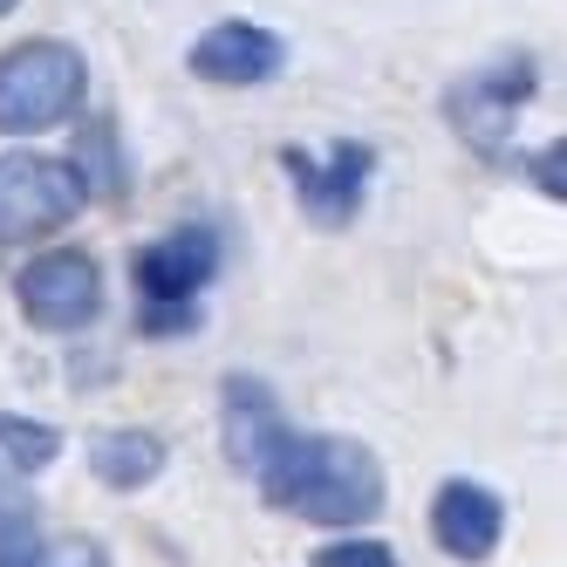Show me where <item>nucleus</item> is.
I'll return each mask as SVG.
<instances>
[{"label": "nucleus", "mask_w": 567, "mask_h": 567, "mask_svg": "<svg viewBox=\"0 0 567 567\" xmlns=\"http://www.w3.org/2000/svg\"><path fill=\"white\" fill-rule=\"evenodd\" d=\"M260 499L274 513H295L308 526H362L383 513V465L370 444L336 431H295L274 444L254 472Z\"/></svg>", "instance_id": "f257e3e1"}, {"label": "nucleus", "mask_w": 567, "mask_h": 567, "mask_svg": "<svg viewBox=\"0 0 567 567\" xmlns=\"http://www.w3.org/2000/svg\"><path fill=\"white\" fill-rule=\"evenodd\" d=\"M90 96V69L83 49L55 42V34H34L0 55V137H42L83 116Z\"/></svg>", "instance_id": "f03ea898"}, {"label": "nucleus", "mask_w": 567, "mask_h": 567, "mask_svg": "<svg viewBox=\"0 0 567 567\" xmlns=\"http://www.w3.org/2000/svg\"><path fill=\"white\" fill-rule=\"evenodd\" d=\"M83 178L69 157L49 151H8L0 157V247H28V239L62 233L83 213Z\"/></svg>", "instance_id": "7ed1b4c3"}, {"label": "nucleus", "mask_w": 567, "mask_h": 567, "mask_svg": "<svg viewBox=\"0 0 567 567\" xmlns=\"http://www.w3.org/2000/svg\"><path fill=\"white\" fill-rule=\"evenodd\" d=\"M534 90H540V62L534 55H499V62H485V69L465 75V83L444 90V116H452V131L472 151L499 157L506 151V131L519 124V110H526V96H534Z\"/></svg>", "instance_id": "20e7f679"}, {"label": "nucleus", "mask_w": 567, "mask_h": 567, "mask_svg": "<svg viewBox=\"0 0 567 567\" xmlns=\"http://www.w3.org/2000/svg\"><path fill=\"white\" fill-rule=\"evenodd\" d=\"M14 301H21V315L34 329L75 336V329H90L103 315V267L83 247H49L14 274Z\"/></svg>", "instance_id": "39448f33"}, {"label": "nucleus", "mask_w": 567, "mask_h": 567, "mask_svg": "<svg viewBox=\"0 0 567 567\" xmlns=\"http://www.w3.org/2000/svg\"><path fill=\"white\" fill-rule=\"evenodd\" d=\"M131 274H137V301L144 308L198 301V295L213 288V274H219V233L213 226H172V233H157L151 247H137Z\"/></svg>", "instance_id": "423d86ee"}, {"label": "nucleus", "mask_w": 567, "mask_h": 567, "mask_svg": "<svg viewBox=\"0 0 567 567\" xmlns=\"http://www.w3.org/2000/svg\"><path fill=\"white\" fill-rule=\"evenodd\" d=\"M185 62H192L198 83H213V90H260V83H274V75L288 69V42H280L274 28H260V21H213L192 42Z\"/></svg>", "instance_id": "0eeeda50"}, {"label": "nucleus", "mask_w": 567, "mask_h": 567, "mask_svg": "<svg viewBox=\"0 0 567 567\" xmlns=\"http://www.w3.org/2000/svg\"><path fill=\"white\" fill-rule=\"evenodd\" d=\"M280 165L295 178V198L315 226H349L362 192H370V172H377V151L370 144H336L329 157H308V151H280Z\"/></svg>", "instance_id": "6e6552de"}, {"label": "nucleus", "mask_w": 567, "mask_h": 567, "mask_svg": "<svg viewBox=\"0 0 567 567\" xmlns=\"http://www.w3.org/2000/svg\"><path fill=\"white\" fill-rule=\"evenodd\" d=\"M506 534V506L493 485H478V478H444L437 485V499H431V540L452 554V560H493Z\"/></svg>", "instance_id": "1a4fd4ad"}, {"label": "nucleus", "mask_w": 567, "mask_h": 567, "mask_svg": "<svg viewBox=\"0 0 567 567\" xmlns=\"http://www.w3.org/2000/svg\"><path fill=\"white\" fill-rule=\"evenodd\" d=\"M219 437H226L233 472H260V458L288 437L280 396L260 377H226V390H219Z\"/></svg>", "instance_id": "9d476101"}, {"label": "nucleus", "mask_w": 567, "mask_h": 567, "mask_svg": "<svg viewBox=\"0 0 567 567\" xmlns=\"http://www.w3.org/2000/svg\"><path fill=\"white\" fill-rule=\"evenodd\" d=\"M90 472L110 485V493H137V485H151L157 472H165V437L157 431H96L90 437Z\"/></svg>", "instance_id": "9b49d317"}, {"label": "nucleus", "mask_w": 567, "mask_h": 567, "mask_svg": "<svg viewBox=\"0 0 567 567\" xmlns=\"http://www.w3.org/2000/svg\"><path fill=\"white\" fill-rule=\"evenodd\" d=\"M75 178H83V192L90 198H116L124 192V151H116V124H83V137H75Z\"/></svg>", "instance_id": "f8f14e48"}, {"label": "nucleus", "mask_w": 567, "mask_h": 567, "mask_svg": "<svg viewBox=\"0 0 567 567\" xmlns=\"http://www.w3.org/2000/svg\"><path fill=\"white\" fill-rule=\"evenodd\" d=\"M0 452H8L14 472H49L62 458V431L42 424V417H14V411H0Z\"/></svg>", "instance_id": "ddd939ff"}, {"label": "nucleus", "mask_w": 567, "mask_h": 567, "mask_svg": "<svg viewBox=\"0 0 567 567\" xmlns=\"http://www.w3.org/2000/svg\"><path fill=\"white\" fill-rule=\"evenodd\" d=\"M42 519L28 499H0V567H42Z\"/></svg>", "instance_id": "4468645a"}, {"label": "nucleus", "mask_w": 567, "mask_h": 567, "mask_svg": "<svg viewBox=\"0 0 567 567\" xmlns=\"http://www.w3.org/2000/svg\"><path fill=\"white\" fill-rule=\"evenodd\" d=\"M308 567H403L383 540H362V534H349V540H329Z\"/></svg>", "instance_id": "2eb2a0df"}, {"label": "nucleus", "mask_w": 567, "mask_h": 567, "mask_svg": "<svg viewBox=\"0 0 567 567\" xmlns=\"http://www.w3.org/2000/svg\"><path fill=\"white\" fill-rule=\"evenodd\" d=\"M42 567H110V554L96 540H83V534H69V540L42 547Z\"/></svg>", "instance_id": "dca6fc26"}, {"label": "nucleus", "mask_w": 567, "mask_h": 567, "mask_svg": "<svg viewBox=\"0 0 567 567\" xmlns=\"http://www.w3.org/2000/svg\"><path fill=\"white\" fill-rule=\"evenodd\" d=\"M137 321H144V336H185V329H198V301H178V308H144Z\"/></svg>", "instance_id": "f3484780"}, {"label": "nucleus", "mask_w": 567, "mask_h": 567, "mask_svg": "<svg viewBox=\"0 0 567 567\" xmlns=\"http://www.w3.org/2000/svg\"><path fill=\"white\" fill-rule=\"evenodd\" d=\"M560 157H567L560 144H547V151L534 157V185H540L547 198H560V192H567V178H560Z\"/></svg>", "instance_id": "a211bd4d"}, {"label": "nucleus", "mask_w": 567, "mask_h": 567, "mask_svg": "<svg viewBox=\"0 0 567 567\" xmlns=\"http://www.w3.org/2000/svg\"><path fill=\"white\" fill-rule=\"evenodd\" d=\"M14 8H21V0H0V21H8V14H14Z\"/></svg>", "instance_id": "6ab92c4d"}]
</instances>
